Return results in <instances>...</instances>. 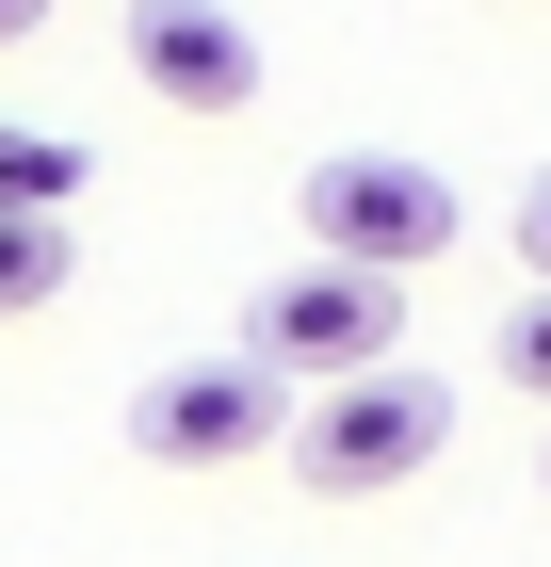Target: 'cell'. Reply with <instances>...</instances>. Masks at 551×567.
<instances>
[{
	"label": "cell",
	"mask_w": 551,
	"mask_h": 567,
	"mask_svg": "<svg viewBox=\"0 0 551 567\" xmlns=\"http://www.w3.org/2000/svg\"><path fill=\"white\" fill-rule=\"evenodd\" d=\"M276 454H293L325 503H374V486H406V471H438V454H455V390H438V373H406V357H374V373L308 390Z\"/></svg>",
	"instance_id": "1"
},
{
	"label": "cell",
	"mask_w": 551,
	"mask_h": 567,
	"mask_svg": "<svg viewBox=\"0 0 551 567\" xmlns=\"http://www.w3.org/2000/svg\"><path fill=\"white\" fill-rule=\"evenodd\" d=\"M308 260H357V276H422V260H455V227H470V195L438 163H406V146H340V163H308Z\"/></svg>",
	"instance_id": "2"
},
{
	"label": "cell",
	"mask_w": 551,
	"mask_h": 567,
	"mask_svg": "<svg viewBox=\"0 0 551 567\" xmlns=\"http://www.w3.org/2000/svg\"><path fill=\"white\" fill-rule=\"evenodd\" d=\"M293 373H259V357H178V373H146L130 390V454L146 471H244V454H276L293 437Z\"/></svg>",
	"instance_id": "3"
},
{
	"label": "cell",
	"mask_w": 551,
	"mask_h": 567,
	"mask_svg": "<svg viewBox=\"0 0 551 567\" xmlns=\"http://www.w3.org/2000/svg\"><path fill=\"white\" fill-rule=\"evenodd\" d=\"M389 324H406V276H357V260H293L276 292L244 308V357L259 373H293V390H340V373H374Z\"/></svg>",
	"instance_id": "4"
},
{
	"label": "cell",
	"mask_w": 551,
	"mask_h": 567,
	"mask_svg": "<svg viewBox=\"0 0 551 567\" xmlns=\"http://www.w3.org/2000/svg\"><path fill=\"white\" fill-rule=\"evenodd\" d=\"M130 82L163 114H244L259 97V33L227 0H130Z\"/></svg>",
	"instance_id": "5"
},
{
	"label": "cell",
	"mask_w": 551,
	"mask_h": 567,
	"mask_svg": "<svg viewBox=\"0 0 551 567\" xmlns=\"http://www.w3.org/2000/svg\"><path fill=\"white\" fill-rule=\"evenodd\" d=\"M65 292V212H0V324H33Z\"/></svg>",
	"instance_id": "6"
},
{
	"label": "cell",
	"mask_w": 551,
	"mask_h": 567,
	"mask_svg": "<svg viewBox=\"0 0 551 567\" xmlns=\"http://www.w3.org/2000/svg\"><path fill=\"white\" fill-rule=\"evenodd\" d=\"M0 212H82V146L65 131H0Z\"/></svg>",
	"instance_id": "7"
},
{
	"label": "cell",
	"mask_w": 551,
	"mask_h": 567,
	"mask_svg": "<svg viewBox=\"0 0 551 567\" xmlns=\"http://www.w3.org/2000/svg\"><path fill=\"white\" fill-rule=\"evenodd\" d=\"M503 390H551V292L503 308Z\"/></svg>",
	"instance_id": "8"
},
{
	"label": "cell",
	"mask_w": 551,
	"mask_h": 567,
	"mask_svg": "<svg viewBox=\"0 0 551 567\" xmlns=\"http://www.w3.org/2000/svg\"><path fill=\"white\" fill-rule=\"evenodd\" d=\"M519 260H535V292H551V178H519Z\"/></svg>",
	"instance_id": "9"
},
{
	"label": "cell",
	"mask_w": 551,
	"mask_h": 567,
	"mask_svg": "<svg viewBox=\"0 0 551 567\" xmlns=\"http://www.w3.org/2000/svg\"><path fill=\"white\" fill-rule=\"evenodd\" d=\"M33 17H49V0H0V49H17V33H33Z\"/></svg>",
	"instance_id": "10"
}]
</instances>
